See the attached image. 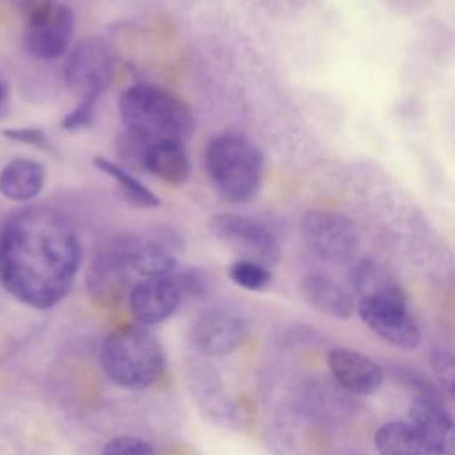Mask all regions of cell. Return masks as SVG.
Masks as SVG:
<instances>
[{
    "instance_id": "16",
    "label": "cell",
    "mask_w": 455,
    "mask_h": 455,
    "mask_svg": "<svg viewBox=\"0 0 455 455\" xmlns=\"http://www.w3.org/2000/svg\"><path fill=\"white\" fill-rule=\"evenodd\" d=\"M46 169L41 162L18 156L4 165L0 172V192L14 203H27L39 196L44 187Z\"/></svg>"
},
{
    "instance_id": "25",
    "label": "cell",
    "mask_w": 455,
    "mask_h": 455,
    "mask_svg": "<svg viewBox=\"0 0 455 455\" xmlns=\"http://www.w3.org/2000/svg\"><path fill=\"white\" fill-rule=\"evenodd\" d=\"M4 135L14 142L32 146L37 149H48L46 133L37 126H23V128H5Z\"/></svg>"
},
{
    "instance_id": "13",
    "label": "cell",
    "mask_w": 455,
    "mask_h": 455,
    "mask_svg": "<svg viewBox=\"0 0 455 455\" xmlns=\"http://www.w3.org/2000/svg\"><path fill=\"white\" fill-rule=\"evenodd\" d=\"M327 364L336 382L354 395H373L382 384V368L361 352L336 347L327 354Z\"/></svg>"
},
{
    "instance_id": "2",
    "label": "cell",
    "mask_w": 455,
    "mask_h": 455,
    "mask_svg": "<svg viewBox=\"0 0 455 455\" xmlns=\"http://www.w3.org/2000/svg\"><path fill=\"white\" fill-rule=\"evenodd\" d=\"M119 114L124 132L148 144L185 142L194 133V116L187 103L156 85L135 84L128 87L119 98Z\"/></svg>"
},
{
    "instance_id": "5",
    "label": "cell",
    "mask_w": 455,
    "mask_h": 455,
    "mask_svg": "<svg viewBox=\"0 0 455 455\" xmlns=\"http://www.w3.org/2000/svg\"><path fill=\"white\" fill-rule=\"evenodd\" d=\"M355 309L363 323L386 343L403 350L419 345V327L409 311L403 291L395 283L361 297Z\"/></svg>"
},
{
    "instance_id": "23",
    "label": "cell",
    "mask_w": 455,
    "mask_h": 455,
    "mask_svg": "<svg viewBox=\"0 0 455 455\" xmlns=\"http://www.w3.org/2000/svg\"><path fill=\"white\" fill-rule=\"evenodd\" d=\"M101 455H155V450L144 439L133 435H119L105 444Z\"/></svg>"
},
{
    "instance_id": "27",
    "label": "cell",
    "mask_w": 455,
    "mask_h": 455,
    "mask_svg": "<svg viewBox=\"0 0 455 455\" xmlns=\"http://www.w3.org/2000/svg\"><path fill=\"white\" fill-rule=\"evenodd\" d=\"M432 368L443 380L448 382V386H451V382H453V357H451V352L437 348L432 354Z\"/></svg>"
},
{
    "instance_id": "12",
    "label": "cell",
    "mask_w": 455,
    "mask_h": 455,
    "mask_svg": "<svg viewBox=\"0 0 455 455\" xmlns=\"http://www.w3.org/2000/svg\"><path fill=\"white\" fill-rule=\"evenodd\" d=\"M130 268L116 243L94 256L87 270V291L103 307L117 306L130 291Z\"/></svg>"
},
{
    "instance_id": "11",
    "label": "cell",
    "mask_w": 455,
    "mask_h": 455,
    "mask_svg": "<svg viewBox=\"0 0 455 455\" xmlns=\"http://www.w3.org/2000/svg\"><path fill=\"white\" fill-rule=\"evenodd\" d=\"M183 291L171 275L144 277L128 291V304L142 325H155L174 315Z\"/></svg>"
},
{
    "instance_id": "7",
    "label": "cell",
    "mask_w": 455,
    "mask_h": 455,
    "mask_svg": "<svg viewBox=\"0 0 455 455\" xmlns=\"http://www.w3.org/2000/svg\"><path fill=\"white\" fill-rule=\"evenodd\" d=\"M116 75V55L112 46L89 36L78 41L66 57L64 80L80 100H100Z\"/></svg>"
},
{
    "instance_id": "17",
    "label": "cell",
    "mask_w": 455,
    "mask_h": 455,
    "mask_svg": "<svg viewBox=\"0 0 455 455\" xmlns=\"http://www.w3.org/2000/svg\"><path fill=\"white\" fill-rule=\"evenodd\" d=\"M300 295L311 307L329 316L348 318L355 309L352 295L323 274L304 275L300 281Z\"/></svg>"
},
{
    "instance_id": "24",
    "label": "cell",
    "mask_w": 455,
    "mask_h": 455,
    "mask_svg": "<svg viewBox=\"0 0 455 455\" xmlns=\"http://www.w3.org/2000/svg\"><path fill=\"white\" fill-rule=\"evenodd\" d=\"M96 105H98V100H78L76 107L73 110H69L62 121H60V126L68 132H75V130H82V128H87L92 124L94 121V114H96Z\"/></svg>"
},
{
    "instance_id": "6",
    "label": "cell",
    "mask_w": 455,
    "mask_h": 455,
    "mask_svg": "<svg viewBox=\"0 0 455 455\" xmlns=\"http://www.w3.org/2000/svg\"><path fill=\"white\" fill-rule=\"evenodd\" d=\"M208 228L222 245L238 256V259L272 268L281 258V245L275 235L252 217L220 212L210 219Z\"/></svg>"
},
{
    "instance_id": "14",
    "label": "cell",
    "mask_w": 455,
    "mask_h": 455,
    "mask_svg": "<svg viewBox=\"0 0 455 455\" xmlns=\"http://www.w3.org/2000/svg\"><path fill=\"white\" fill-rule=\"evenodd\" d=\"M132 274L144 277L171 275L176 268V256L167 242L160 238L124 236L114 242Z\"/></svg>"
},
{
    "instance_id": "1",
    "label": "cell",
    "mask_w": 455,
    "mask_h": 455,
    "mask_svg": "<svg viewBox=\"0 0 455 455\" xmlns=\"http://www.w3.org/2000/svg\"><path fill=\"white\" fill-rule=\"evenodd\" d=\"M82 245L73 222L50 206L14 213L0 235V281L20 302L48 309L73 288Z\"/></svg>"
},
{
    "instance_id": "18",
    "label": "cell",
    "mask_w": 455,
    "mask_h": 455,
    "mask_svg": "<svg viewBox=\"0 0 455 455\" xmlns=\"http://www.w3.org/2000/svg\"><path fill=\"white\" fill-rule=\"evenodd\" d=\"M190 158L183 142H153L146 149L144 171L167 185H181L190 176Z\"/></svg>"
},
{
    "instance_id": "15",
    "label": "cell",
    "mask_w": 455,
    "mask_h": 455,
    "mask_svg": "<svg viewBox=\"0 0 455 455\" xmlns=\"http://www.w3.org/2000/svg\"><path fill=\"white\" fill-rule=\"evenodd\" d=\"M427 443L434 455H444L451 437V418L430 398H416L405 419Z\"/></svg>"
},
{
    "instance_id": "21",
    "label": "cell",
    "mask_w": 455,
    "mask_h": 455,
    "mask_svg": "<svg viewBox=\"0 0 455 455\" xmlns=\"http://www.w3.org/2000/svg\"><path fill=\"white\" fill-rule=\"evenodd\" d=\"M228 275L236 286L251 291H259L267 288L272 281L270 268L245 259H236L235 263H231V267L228 268Z\"/></svg>"
},
{
    "instance_id": "8",
    "label": "cell",
    "mask_w": 455,
    "mask_h": 455,
    "mask_svg": "<svg viewBox=\"0 0 455 455\" xmlns=\"http://www.w3.org/2000/svg\"><path fill=\"white\" fill-rule=\"evenodd\" d=\"M300 235L307 249L331 265L352 261L359 247V233L354 222L329 210H307L300 217Z\"/></svg>"
},
{
    "instance_id": "4",
    "label": "cell",
    "mask_w": 455,
    "mask_h": 455,
    "mask_svg": "<svg viewBox=\"0 0 455 455\" xmlns=\"http://www.w3.org/2000/svg\"><path fill=\"white\" fill-rule=\"evenodd\" d=\"M100 361L114 384L135 391L153 386L165 366L160 341L142 325L112 331L101 345Z\"/></svg>"
},
{
    "instance_id": "26",
    "label": "cell",
    "mask_w": 455,
    "mask_h": 455,
    "mask_svg": "<svg viewBox=\"0 0 455 455\" xmlns=\"http://www.w3.org/2000/svg\"><path fill=\"white\" fill-rule=\"evenodd\" d=\"M12 2L16 11L21 14L23 21L41 16L55 4V0H12Z\"/></svg>"
},
{
    "instance_id": "19",
    "label": "cell",
    "mask_w": 455,
    "mask_h": 455,
    "mask_svg": "<svg viewBox=\"0 0 455 455\" xmlns=\"http://www.w3.org/2000/svg\"><path fill=\"white\" fill-rule=\"evenodd\" d=\"M373 443L379 455H434L405 419L380 425L373 435Z\"/></svg>"
},
{
    "instance_id": "20",
    "label": "cell",
    "mask_w": 455,
    "mask_h": 455,
    "mask_svg": "<svg viewBox=\"0 0 455 455\" xmlns=\"http://www.w3.org/2000/svg\"><path fill=\"white\" fill-rule=\"evenodd\" d=\"M92 165L98 171L110 176L119 185V190H121L123 197L128 203H132L139 208H156V206H160L158 196L153 194V190L149 187H146L142 181H139L135 176H132L119 164H116V162H112L105 156H94Z\"/></svg>"
},
{
    "instance_id": "10",
    "label": "cell",
    "mask_w": 455,
    "mask_h": 455,
    "mask_svg": "<svg viewBox=\"0 0 455 455\" xmlns=\"http://www.w3.org/2000/svg\"><path fill=\"white\" fill-rule=\"evenodd\" d=\"M245 320L233 309L217 307L196 318L190 338L194 347L206 355H228L245 339Z\"/></svg>"
},
{
    "instance_id": "22",
    "label": "cell",
    "mask_w": 455,
    "mask_h": 455,
    "mask_svg": "<svg viewBox=\"0 0 455 455\" xmlns=\"http://www.w3.org/2000/svg\"><path fill=\"white\" fill-rule=\"evenodd\" d=\"M116 146H117L119 160L124 165H128V169L144 171V156H146V149L149 146L148 142H144L142 139H139L133 133L123 132V135L117 139Z\"/></svg>"
},
{
    "instance_id": "28",
    "label": "cell",
    "mask_w": 455,
    "mask_h": 455,
    "mask_svg": "<svg viewBox=\"0 0 455 455\" xmlns=\"http://www.w3.org/2000/svg\"><path fill=\"white\" fill-rule=\"evenodd\" d=\"M2 101H4V85L0 82V105H2Z\"/></svg>"
},
{
    "instance_id": "9",
    "label": "cell",
    "mask_w": 455,
    "mask_h": 455,
    "mask_svg": "<svg viewBox=\"0 0 455 455\" xmlns=\"http://www.w3.org/2000/svg\"><path fill=\"white\" fill-rule=\"evenodd\" d=\"M73 32V11L68 5L55 2L41 16L25 21L23 46L36 59L53 60L68 52Z\"/></svg>"
},
{
    "instance_id": "3",
    "label": "cell",
    "mask_w": 455,
    "mask_h": 455,
    "mask_svg": "<svg viewBox=\"0 0 455 455\" xmlns=\"http://www.w3.org/2000/svg\"><path fill=\"white\" fill-rule=\"evenodd\" d=\"M204 165L213 188L228 203H247L261 187L263 155L243 133L213 137L206 146Z\"/></svg>"
}]
</instances>
